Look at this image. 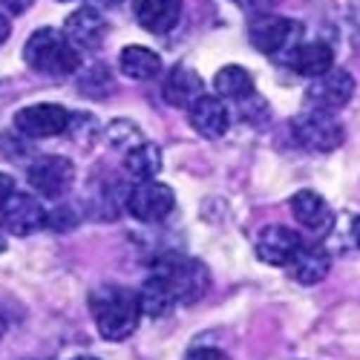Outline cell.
<instances>
[{"instance_id":"1","label":"cell","mask_w":360,"mask_h":360,"mask_svg":"<svg viewBox=\"0 0 360 360\" xmlns=\"http://www.w3.org/2000/svg\"><path fill=\"white\" fill-rule=\"evenodd\" d=\"M89 309H93L96 326L104 340H127L141 317V303L139 294L127 291L122 285H104L89 294Z\"/></svg>"},{"instance_id":"2","label":"cell","mask_w":360,"mask_h":360,"mask_svg":"<svg viewBox=\"0 0 360 360\" xmlns=\"http://www.w3.org/2000/svg\"><path fill=\"white\" fill-rule=\"evenodd\" d=\"M23 61L29 70L44 72V75H70L78 70L81 55L67 41L64 32L46 26V29H38V32L29 35V41L23 46Z\"/></svg>"},{"instance_id":"3","label":"cell","mask_w":360,"mask_h":360,"mask_svg":"<svg viewBox=\"0 0 360 360\" xmlns=\"http://www.w3.org/2000/svg\"><path fill=\"white\" fill-rule=\"evenodd\" d=\"M291 136L309 153H332L343 144V124L335 118V112L306 107V112H300L291 122Z\"/></svg>"},{"instance_id":"4","label":"cell","mask_w":360,"mask_h":360,"mask_svg":"<svg viewBox=\"0 0 360 360\" xmlns=\"http://www.w3.org/2000/svg\"><path fill=\"white\" fill-rule=\"evenodd\" d=\"M153 271L162 274L167 280V285L176 294V303H196V300L207 291L211 285V277H207V268L196 259H185V257H162Z\"/></svg>"},{"instance_id":"5","label":"cell","mask_w":360,"mask_h":360,"mask_svg":"<svg viewBox=\"0 0 360 360\" xmlns=\"http://www.w3.org/2000/svg\"><path fill=\"white\" fill-rule=\"evenodd\" d=\"M300 35H303V26L291 18H277V15H259L257 20H251L248 38L251 44L265 52V55H291L300 44Z\"/></svg>"},{"instance_id":"6","label":"cell","mask_w":360,"mask_h":360,"mask_svg":"<svg viewBox=\"0 0 360 360\" xmlns=\"http://www.w3.org/2000/svg\"><path fill=\"white\" fill-rule=\"evenodd\" d=\"M72 112L61 104H32L15 115V130L29 139H52L70 130Z\"/></svg>"},{"instance_id":"7","label":"cell","mask_w":360,"mask_h":360,"mask_svg":"<svg viewBox=\"0 0 360 360\" xmlns=\"http://www.w3.org/2000/svg\"><path fill=\"white\" fill-rule=\"evenodd\" d=\"M354 96V78L346 70H328L320 78H311V86L306 89V104L309 110L320 112H338L346 107Z\"/></svg>"},{"instance_id":"8","label":"cell","mask_w":360,"mask_h":360,"mask_svg":"<svg viewBox=\"0 0 360 360\" xmlns=\"http://www.w3.org/2000/svg\"><path fill=\"white\" fill-rule=\"evenodd\" d=\"M176 193L162 182H139L127 196V211L139 222H162L173 214Z\"/></svg>"},{"instance_id":"9","label":"cell","mask_w":360,"mask_h":360,"mask_svg":"<svg viewBox=\"0 0 360 360\" xmlns=\"http://www.w3.org/2000/svg\"><path fill=\"white\" fill-rule=\"evenodd\" d=\"M75 182V167L64 156H44L29 167V185L44 199H61Z\"/></svg>"},{"instance_id":"10","label":"cell","mask_w":360,"mask_h":360,"mask_svg":"<svg viewBox=\"0 0 360 360\" xmlns=\"http://www.w3.org/2000/svg\"><path fill=\"white\" fill-rule=\"evenodd\" d=\"M0 222H4V228L15 236H29L46 225V211L35 196L15 191L4 202V207H0Z\"/></svg>"},{"instance_id":"11","label":"cell","mask_w":360,"mask_h":360,"mask_svg":"<svg viewBox=\"0 0 360 360\" xmlns=\"http://www.w3.org/2000/svg\"><path fill=\"white\" fill-rule=\"evenodd\" d=\"M64 35L78 52H93L107 38V20L96 6L75 9L64 23Z\"/></svg>"},{"instance_id":"12","label":"cell","mask_w":360,"mask_h":360,"mask_svg":"<svg viewBox=\"0 0 360 360\" xmlns=\"http://www.w3.org/2000/svg\"><path fill=\"white\" fill-rule=\"evenodd\" d=\"M300 245H303V239H300L297 231L283 228V225H271V228H265L257 239V257L268 265L285 268L294 259V254L300 251Z\"/></svg>"},{"instance_id":"13","label":"cell","mask_w":360,"mask_h":360,"mask_svg":"<svg viewBox=\"0 0 360 360\" xmlns=\"http://www.w3.org/2000/svg\"><path fill=\"white\" fill-rule=\"evenodd\" d=\"M188 122L202 139H222L231 127V112L222 98L214 96H202L191 110H188Z\"/></svg>"},{"instance_id":"14","label":"cell","mask_w":360,"mask_h":360,"mask_svg":"<svg viewBox=\"0 0 360 360\" xmlns=\"http://www.w3.org/2000/svg\"><path fill=\"white\" fill-rule=\"evenodd\" d=\"M162 96H165V101H167L170 107H185V110H191V107L205 96V84H202V78H199L196 70H191V67H176V70H170V75H167L165 84H162Z\"/></svg>"},{"instance_id":"15","label":"cell","mask_w":360,"mask_h":360,"mask_svg":"<svg viewBox=\"0 0 360 360\" xmlns=\"http://www.w3.org/2000/svg\"><path fill=\"white\" fill-rule=\"evenodd\" d=\"M288 268V274L297 280V283H303V285H317L326 280L328 274V268H332V257H328V251L323 245H300V251L294 254V259L285 265Z\"/></svg>"},{"instance_id":"16","label":"cell","mask_w":360,"mask_h":360,"mask_svg":"<svg viewBox=\"0 0 360 360\" xmlns=\"http://www.w3.org/2000/svg\"><path fill=\"white\" fill-rule=\"evenodd\" d=\"M291 214L306 231H314V233H323V231H328V225H332V207H328V202L314 191L294 193L291 196Z\"/></svg>"},{"instance_id":"17","label":"cell","mask_w":360,"mask_h":360,"mask_svg":"<svg viewBox=\"0 0 360 360\" xmlns=\"http://www.w3.org/2000/svg\"><path fill=\"white\" fill-rule=\"evenodd\" d=\"M136 18L147 32L165 35L182 18V0H139Z\"/></svg>"},{"instance_id":"18","label":"cell","mask_w":360,"mask_h":360,"mask_svg":"<svg viewBox=\"0 0 360 360\" xmlns=\"http://www.w3.org/2000/svg\"><path fill=\"white\" fill-rule=\"evenodd\" d=\"M285 61H288V67H291L294 72H300V75L320 78V75H326L328 70H332L335 52H332V46H328V44L314 41V44H300V46L285 58Z\"/></svg>"},{"instance_id":"19","label":"cell","mask_w":360,"mask_h":360,"mask_svg":"<svg viewBox=\"0 0 360 360\" xmlns=\"http://www.w3.org/2000/svg\"><path fill=\"white\" fill-rule=\"evenodd\" d=\"M118 67L130 81H150L162 72V58L147 46H124L118 55Z\"/></svg>"},{"instance_id":"20","label":"cell","mask_w":360,"mask_h":360,"mask_svg":"<svg viewBox=\"0 0 360 360\" xmlns=\"http://www.w3.org/2000/svg\"><path fill=\"white\" fill-rule=\"evenodd\" d=\"M139 303H141V314L147 317H165L173 306H176V294L167 285V280L162 274H150L139 291Z\"/></svg>"},{"instance_id":"21","label":"cell","mask_w":360,"mask_h":360,"mask_svg":"<svg viewBox=\"0 0 360 360\" xmlns=\"http://www.w3.org/2000/svg\"><path fill=\"white\" fill-rule=\"evenodd\" d=\"M124 170L136 179V182H153L162 170V150L156 144L141 141L139 147L127 150L124 156Z\"/></svg>"},{"instance_id":"22","label":"cell","mask_w":360,"mask_h":360,"mask_svg":"<svg viewBox=\"0 0 360 360\" xmlns=\"http://www.w3.org/2000/svg\"><path fill=\"white\" fill-rule=\"evenodd\" d=\"M214 89H217V96L219 98H231V101H243L254 93V78L245 67H222L214 78Z\"/></svg>"},{"instance_id":"23","label":"cell","mask_w":360,"mask_h":360,"mask_svg":"<svg viewBox=\"0 0 360 360\" xmlns=\"http://www.w3.org/2000/svg\"><path fill=\"white\" fill-rule=\"evenodd\" d=\"M107 141L115 150H124V153H127V150L139 147L144 139H141V130L133 122H127V118H115V122L107 124Z\"/></svg>"},{"instance_id":"24","label":"cell","mask_w":360,"mask_h":360,"mask_svg":"<svg viewBox=\"0 0 360 360\" xmlns=\"http://www.w3.org/2000/svg\"><path fill=\"white\" fill-rule=\"evenodd\" d=\"M78 89H81L84 96H89V98H104L107 93H112V75H110V70L101 67V64L89 67V70L81 75Z\"/></svg>"},{"instance_id":"25","label":"cell","mask_w":360,"mask_h":360,"mask_svg":"<svg viewBox=\"0 0 360 360\" xmlns=\"http://www.w3.org/2000/svg\"><path fill=\"white\" fill-rule=\"evenodd\" d=\"M185 360H228V354L214 346H199V349H191L185 354Z\"/></svg>"},{"instance_id":"26","label":"cell","mask_w":360,"mask_h":360,"mask_svg":"<svg viewBox=\"0 0 360 360\" xmlns=\"http://www.w3.org/2000/svg\"><path fill=\"white\" fill-rule=\"evenodd\" d=\"M35 0H0V9L9 12V15H23Z\"/></svg>"},{"instance_id":"27","label":"cell","mask_w":360,"mask_h":360,"mask_svg":"<svg viewBox=\"0 0 360 360\" xmlns=\"http://www.w3.org/2000/svg\"><path fill=\"white\" fill-rule=\"evenodd\" d=\"M18 191V185H15V176H9V173H0V207H4V202L12 196Z\"/></svg>"},{"instance_id":"28","label":"cell","mask_w":360,"mask_h":360,"mask_svg":"<svg viewBox=\"0 0 360 360\" xmlns=\"http://www.w3.org/2000/svg\"><path fill=\"white\" fill-rule=\"evenodd\" d=\"M6 38H9V20H6L4 15H0V46L6 44Z\"/></svg>"},{"instance_id":"29","label":"cell","mask_w":360,"mask_h":360,"mask_svg":"<svg viewBox=\"0 0 360 360\" xmlns=\"http://www.w3.org/2000/svg\"><path fill=\"white\" fill-rule=\"evenodd\" d=\"M352 236H354V243L360 245V217H357V219L352 222Z\"/></svg>"},{"instance_id":"30","label":"cell","mask_w":360,"mask_h":360,"mask_svg":"<svg viewBox=\"0 0 360 360\" xmlns=\"http://www.w3.org/2000/svg\"><path fill=\"white\" fill-rule=\"evenodd\" d=\"M96 4H101V6H115V4H122V0H96Z\"/></svg>"},{"instance_id":"31","label":"cell","mask_w":360,"mask_h":360,"mask_svg":"<svg viewBox=\"0 0 360 360\" xmlns=\"http://www.w3.org/2000/svg\"><path fill=\"white\" fill-rule=\"evenodd\" d=\"M4 251H6V233L0 231V254H4Z\"/></svg>"},{"instance_id":"32","label":"cell","mask_w":360,"mask_h":360,"mask_svg":"<svg viewBox=\"0 0 360 360\" xmlns=\"http://www.w3.org/2000/svg\"><path fill=\"white\" fill-rule=\"evenodd\" d=\"M72 360H98V357H72Z\"/></svg>"}]
</instances>
